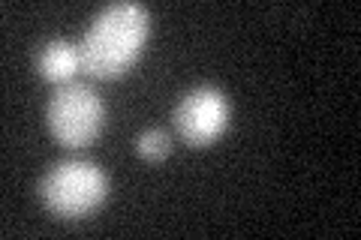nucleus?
Here are the masks:
<instances>
[{
  "label": "nucleus",
  "instance_id": "nucleus-1",
  "mask_svg": "<svg viewBox=\"0 0 361 240\" xmlns=\"http://www.w3.org/2000/svg\"><path fill=\"white\" fill-rule=\"evenodd\" d=\"M148 33L151 13L142 4L123 0V4L103 6L85 30V37L78 39L82 70L99 82H115L139 61Z\"/></svg>",
  "mask_w": 361,
  "mask_h": 240
},
{
  "label": "nucleus",
  "instance_id": "nucleus-2",
  "mask_svg": "<svg viewBox=\"0 0 361 240\" xmlns=\"http://www.w3.org/2000/svg\"><path fill=\"white\" fill-rule=\"evenodd\" d=\"M37 196L58 220H85L109 198V177L90 159H63L42 175Z\"/></svg>",
  "mask_w": 361,
  "mask_h": 240
},
{
  "label": "nucleus",
  "instance_id": "nucleus-3",
  "mask_svg": "<svg viewBox=\"0 0 361 240\" xmlns=\"http://www.w3.org/2000/svg\"><path fill=\"white\" fill-rule=\"evenodd\" d=\"M45 120H49L54 141H61L70 151H78V147H87L103 132L106 102L90 84L70 82L51 94L49 108H45Z\"/></svg>",
  "mask_w": 361,
  "mask_h": 240
},
{
  "label": "nucleus",
  "instance_id": "nucleus-4",
  "mask_svg": "<svg viewBox=\"0 0 361 240\" xmlns=\"http://www.w3.org/2000/svg\"><path fill=\"white\" fill-rule=\"evenodd\" d=\"M172 120L184 144L208 147L229 130V120H232L229 96L214 84H199L180 96Z\"/></svg>",
  "mask_w": 361,
  "mask_h": 240
},
{
  "label": "nucleus",
  "instance_id": "nucleus-5",
  "mask_svg": "<svg viewBox=\"0 0 361 240\" xmlns=\"http://www.w3.org/2000/svg\"><path fill=\"white\" fill-rule=\"evenodd\" d=\"M78 70H82V51H78V42L49 39L37 51V72L49 84H58V87L70 84Z\"/></svg>",
  "mask_w": 361,
  "mask_h": 240
},
{
  "label": "nucleus",
  "instance_id": "nucleus-6",
  "mask_svg": "<svg viewBox=\"0 0 361 240\" xmlns=\"http://www.w3.org/2000/svg\"><path fill=\"white\" fill-rule=\"evenodd\" d=\"M135 151H139L142 159L157 163V159H163L169 151H172V139H169V132L151 127V130L139 132V139H135Z\"/></svg>",
  "mask_w": 361,
  "mask_h": 240
}]
</instances>
